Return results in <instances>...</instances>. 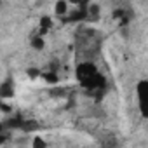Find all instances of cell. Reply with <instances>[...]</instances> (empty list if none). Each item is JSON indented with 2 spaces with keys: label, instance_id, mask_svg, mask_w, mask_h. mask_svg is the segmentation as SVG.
Here are the masks:
<instances>
[{
  "label": "cell",
  "instance_id": "1",
  "mask_svg": "<svg viewBox=\"0 0 148 148\" xmlns=\"http://www.w3.org/2000/svg\"><path fill=\"white\" fill-rule=\"evenodd\" d=\"M139 99V112L145 119H148V80H141L136 87Z\"/></svg>",
  "mask_w": 148,
  "mask_h": 148
},
{
  "label": "cell",
  "instance_id": "2",
  "mask_svg": "<svg viewBox=\"0 0 148 148\" xmlns=\"http://www.w3.org/2000/svg\"><path fill=\"white\" fill-rule=\"evenodd\" d=\"M80 86L89 89V91H98V89H103L106 86V79L101 75V73H94V75L80 80Z\"/></svg>",
  "mask_w": 148,
  "mask_h": 148
},
{
  "label": "cell",
  "instance_id": "3",
  "mask_svg": "<svg viewBox=\"0 0 148 148\" xmlns=\"http://www.w3.org/2000/svg\"><path fill=\"white\" fill-rule=\"evenodd\" d=\"M94 73H98L96 64H92V63L86 61V63H80V64L77 66V70H75V77H77V80L80 82V80H84V79H87V77L94 75Z\"/></svg>",
  "mask_w": 148,
  "mask_h": 148
},
{
  "label": "cell",
  "instance_id": "4",
  "mask_svg": "<svg viewBox=\"0 0 148 148\" xmlns=\"http://www.w3.org/2000/svg\"><path fill=\"white\" fill-rule=\"evenodd\" d=\"M89 18V11H86V9H77V11H73L66 19H64V23H75V21H84V19H87Z\"/></svg>",
  "mask_w": 148,
  "mask_h": 148
},
{
  "label": "cell",
  "instance_id": "5",
  "mask_svg": "<svg viewBox=\"0 0 148 148\" xmlns=\"http://www.w3.org/2000/svg\"><path fill=\"white\" fill-rule=\"evenodd\" d=\"M0 96H2L4 99H7V98H12V96H14V87H12L11 80H5L2 86H0Z\"/></svg>",
  "mask_w": 148,
  "mask_h": 148
},
{
  "label": "cell",
  "instance_id": "6",
  "mask_svg": "<svg viewBox=\"0 0 148 148\" xmlns=\"http://www.w3.org/2000/svg\"><path fill=\"white\" fill-rule=\"evenodd\" d=\"M56 14L58 16H64L68 12V0H59V2H56Z\"/></svg>",
  "mask_w": 148,
  "mask_h": 148
},
{
  "label": "cell",
  "instance_id": "7",
  "mask_svg": "<svg viewBox=\"0 0 148 148\" xmlns=\"http://www.w3.org/2000/svg\"><path fill=\"white\" fill-rule=\"evenodd\" d=\"M32 47L33 49H37V51H42L44 49V45H45V42H44V38H42V35H37V37H32Z\"/></svg>",
  "mask_w": 148,
  "mask_h": 148
},
{
  "label": "cell",
  "instance_id": "8",
  "mask_svg": "<svg viewBox=\"0 0 148 148\" xmlns=\"http://www.w3.org/2000/svg\"><path fill=\"white\" fill-rule=\"evenodd\" d=\"M99 18V5H89V19H98Z\"/></svg>",
  "mask_w": 148,
  "mask_h": 148
},
{
  "label": "cell",
  "instance_id": "9",
  "mask_svg": "<svg viewBox=\"0 0 148 148\" xmlns=\"http://www.w3.org/2000/svg\"><path fill=\"white\" fill-rule=\"evenodd\" d=\"M42 77H44V79H45L49 84H58V80H59V79H58V75H56L54 71H49V73H42Z\"/></svg>",
  "mask_w": 148,
  "mask_h": 148
},
{
  "label": "cell",
  "instance_id": "10",
  "mask_svg": "<svg viewBox=\"0 0 148 148\" xmlns=\"http://www.w3.org/2000/svg\"><path fill=\"white\" fill-rule=\"evenodd\" d=\"M51 25H52V23H51V18L44 16V18L40 19V26H42V28H51Z\"/></svg>",
  "mask_w": 148,
  "mask_h": 148
},
{
  "label": "cell",
  "instance_id": "11",
  "mask_svg": "<svg viewBox=\"0 0 148 148\" xmlns=\"http://www.w3.org/2000/svg\"><path fill=\"white\" fill-rule=\"evenodd\" d=\"M33 146H35V148H44V146H45V141H44L42 138L37 136V138L33 139Z\"/></svg>",
  "mask_w": 148,
  "mask_h": 148
},
{
  "label": "cell",
  "instance_id": "12",
  "mask_svg": "<svg viewBox=\"0 0 148 148\" xmlns=\"http://www.w3.org/2000/svg\"><path fill=\"white\" fill-rule=\"evenodd\" d=\"M28 75H30L32 79H37V77L40 75V73H38V70H35V68H30V70H28Z\"/></svg>",
  "mask_w": 148,
  "mask_h": 148
},
{
  "label": "cell",
  "instance_id": "13",
  "mask_svg": "<svg viewBox=\"0 0 148 148\" xmlns=\"http://www.w3.org/2000/svg\"><path fill=\"white\" fill-rule=\"evenodd\" d=\"M124 16H125L124 11H115V12H113V18H124Z\"/></svg>",
  "mask_w": 148,
  "mask_h": 148
},
{
  "label": "cell",
  "instance_id": "14",
  "mask_svg": "<svg viewBox=\"0 0 148 148\" xmlns=\"http://www.w3.org/2000/svg\"><path fill=\"white\" fill-rule=\"evenodd\" d=\"M0 106H2V112H5V113H7V112H11V106H9L7 103H2Z\"/></svg>",
  "mask_w": 148,
  "mask_h": 148
},
{
  "label": "cell",
  "instance_id": "15",
  "mask_svg": "<svg viewBox=\"0 0 148 148\" xmlns=\"http://www.w3.org/2000/svg\"><path fill=\"white\" fill-rule=\"evenodd\" d=\"M68 2H70V4H79L80 0H68Z\"/></svg>",
  "mask_w": 148,
  "mask_h": 148
}]
</instances>
